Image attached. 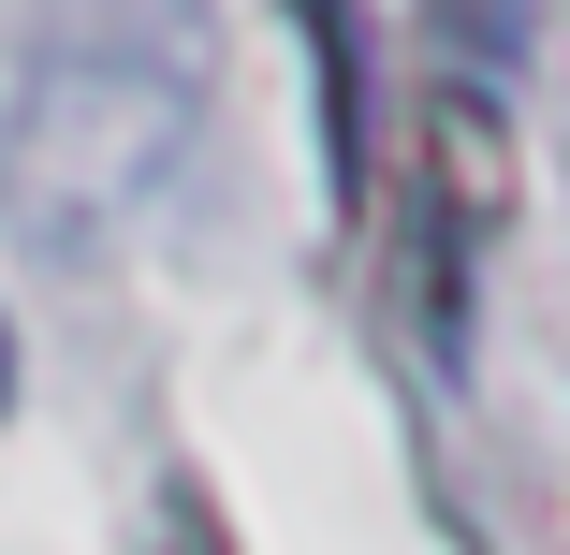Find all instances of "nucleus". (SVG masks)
<instances>
[{
    "label": "nucleus",
    "mask_w": 570,
    "mask_h": 555,
    "mask_svg": "<svg viewBox=\"0 0 570 555\" xmlns=\"http://www.w3.org/2000/svg\"><path fill=\"white\" fill-rule=\"evenodd\" d=\"M293 30L322 59V176H336V219H366L381 190V102H366V16L352 0H293Z\"/></svg>",
    "instance_id": "nucleus-3"
},
{
    "label": "nucleus",
    "mask_w": 570,
    "mask_h": 555,
    "mask_svg": "<svg viewBox=\"0 0 570 555\" xmlns=\"http://www.w3.org/2000/svg\"><path fill=\"white\" fill-rule=\"evenodd\" d=\"M527 59V0H439V73H512Z\"/></svg>",
    "instance_id": "nucleus-4"
},
{
    "label": "nucleus",
    "mask_w": 570,
    "mask_h": 555,
    "mask_svg": "<svg viewBox=\"0 0 570 555\" xmlns=\"http://www.w3.org/2000/svg\"><path fill=\"white\" fill-rule=\"evenodd\" d=\"M190 147V59L176 44H59L30 88H16V132H0V190H16L30 235L88 249L176 176Z\"/></svg>",
    "instance_id": "nucleus-1"
},
{
    "label": "nucleus",
    "mask_w": 570,
    "mask_h": 555,
    "mask_svg": "<svg viewBox=\"0 0 570 555\" xmlns=\"http://www.w3.org/2000/svg\"><path fill=\"white\" fill-rule=\"evenodd\" d=\"M527 205V161H512V118L483 73H424L410 102V321L439 366H469V293Z\"/></svg>",
    "instance_id": "nucleus-2"
},
{
    "label": "nucleus",
    "mask_w": 570,
    "mask_h": 555,
    "mask_svg": "<svg viewBox=\"0 0 570 555\" xmlns=\"http://www.w3.org/2000/svg\"><path fill=\"white\" fill-rule=\"evenodd\" d=\"M0 409H16V321H0Z\"/></svg>",
    "instance_id": "nucleus-5"
}]
</instances>
